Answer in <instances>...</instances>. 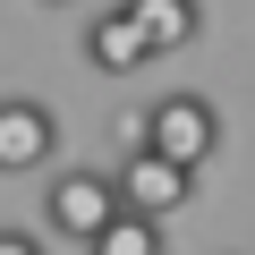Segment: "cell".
<instances>
[{"label":"cell","mask_w":255,"mask_h":255,"mask_svg":"<svg viewBox=\"0 0 255 255\" xmlns=\"http://www.w3.org/2000/svg\"><path fill=\"white\" fill-rule=\"evenodd\" d=\"M136 145H153V153L204 170V162L221 153V111H213L204 94H162V102L145 111V128H136Z\"/></svg>","instance_id":"6da1fadb"},{"label":"cell","mask_w":255,"mask_h":255,"mask_svg":"<svg viewBox=\"0 0 255 255\" xmlns=\"http://www.w3.org/2000/svg\"><path fill=\"white\" fill-rule=\"evenodd\" d=\"M119 213V170H60L51 187H43V221H51V238H94L102 221Z\"/></svg>","instance_id":"7a4b0ae2"},{"label":"cell","mask_w":255,"mask_h":255,"mask_svg":"<svg viewBox=\"0 0 255 255\" xmlns=\"http://www.w3.org/2000/svg\"><path fill=\"white\" fill-rule=\"evenodd\" d=\"M60 153V111L34 94H0V179H26Z\"/></svg>","instance_id":"3957f363"},{"label":"cell","mask_w":255,"mask_h":255,"mask_svg":"<svg viewBox=\"0 0 255 255\" xmlns=\"http://www.w3.org/2000/svg\"><path fill=\"white\" fill-rule=\"evenodd\" d=\"M187 196H196V170H187V162H170V153H153V145H136V153L119 162V204H128V213L170 221Z\"/></svg>","instance_id":"277c9868"},{"label":"cell","mask_w":255,"mask_h":255,"mask_svg":"<svg viewBox=\"0 0 255 255\" xmlns=\"http://www.w3.org/2000/svg\"><path fill=\"white\" fill-rule=\"evenodd\" d=\"M85 60H94L102 77H136V68L153 60V43H145V26L128 17V0H119L111 17H94V26H85Z\"/></svg>","instance_id":"5b68a950"},{"label":"cell","mask_w":255,"mask_h":255,"mask_svg":"<svg viewBox=\"0 0 255 255\" xmlns=\"http://www.w3.org/2000/svg\"><path fill=\"white\" fill-rule=\"evenodd\" d=\"M128 17L145 26V43H153V60H162V51H187V43L204 34V0H128Z\"/></svg>","instance_id":"8992f818"},{"label":"cell","mask_w":255,"mask_h":255,"mask_svg":"<svg viewBox=\"0 0 255 255\" xmlns=\"http://www.w3.org/2000/svg\"><path fill=\"white\" fill-rule=\"evenodd\" d=\"M85 255H162V221H153V213H128V204H119V213H111V221L85 238Z\"/></svg>","instance_id":"52a82bcc"},{"label":"cell","mask_w":255,"mask_h":255,"mask_svg":"<svg viewBox=\"0 0 255 255\" xmlns=\"http://www.w3.org/2000/svg\"><path fill=\"white\" fill-rule=\"evenodd\" d=\"M0 255H43V238L34 230H0Z\"/></svg>","instance_id":"ba28073f"},{"label":"cell","mask_w":255,"mask_h":255,"mask_svg":"<svg viewBox=\"0 0 255 255\" xmlns=\"http://www.w3.org/2000/svg\"><path fill=\"white\" fill-rule=\"evenodd\" d=\"M43 9H77V0H43Z\"/></svg>","instance_id":"9c48e42d"}]
</instances>
